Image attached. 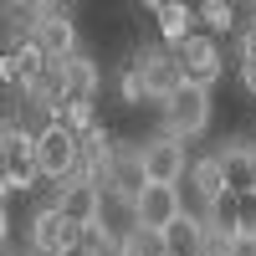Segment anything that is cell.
<instances>
[{
    "label": "cell",
    "instance_id": "cell-1",
    "mask_svg": "<svg viewBox=\"0 0 256 256\" xmlns=\"http://www.w3.org/2000/svg\"><path fill=\"white\" fill-rule=\"evenodd\" d=\"M210 108H216V102H210V88L180 82V88L159 102V123H164V134H169V138L190 144V138H200L205 128H210Z\"/></svg>",
    "mask_w": 256,
    "mask_h": 256
},
{
    "label": "cell",
    "instance_id": "cell-2",
    "mask_svg": "<svg viewBox=\"0 0 256 256\" xmlns=\"http://www.w3.org/2000/svg\"><path fill=\"white\" fill-rule=\"evenodd\" d=\"M36 164H41V180L52 184H67L88 169V154H82V134H72L67 123H52L46 134H36Z\"/></svg>",
    "mask_w": 256,
    "mask_h": 256
},
{
    "label": "cell",
    "instance_id": "cell-3",
    "mask_svg": "<svg viewBox=\"0 0 256 256\" xmlns=\"http://www.w3.org/2000/svg\"><path fill=\"white\" fill-rule=\"evenodd\" d=\"M92 174H98L102 190H108L118 205H128V210H134V200L148 190V169H144V148H138V144H113L108 159H102Z\"/></svg>",
    "mask_w": 256,
    "mask_h": 256
},
{
    "label": "cell",
    "instance_id": "cell-4",
    "mask_svg": "<svg viewBox=\"0 0 256 256\" xmlns=\"http://www.w3.org/2000/svg\"><path fill=\"white\" fill-rule=\"evenodd\" d=\"M0 180H6V195L16 190H31L41 180V164H36V138L26 128L6 123V134H0Z\"/></svg>",
    "mask_w": 256,
    "mask_h": 256
},
{
    "label": "cell",
    "instance_id": "cell-5",
    "mask_svg": "<svg viewBox=\"0 0 256 256\" xmlns=\"http://www.w3.org/2000/svg\"><path fill=\"white\" fill-rule=\"evenodd\" d=\"M102 200H108L102 180L92 174V169H82L77 180H67V184L56 190V200H52V205H56L62 216L77 226V230H88V226H98V220H102Z\"/></svg>",
    "mask_w": 256,
    "mask_h": 256
},
{
    "label": "cell",
    "instance_id": "cell-6",
    "mask_svg": "<svg viewBox=\"0 0 256 256\" xmlns=\"http://www.w3.org/2000/svg\"><path fill=\"white\" fill-rule=\"evenodd\" d=\"M31 251L36 256H77L82 251V230L56 205H41L31 216Z\"/></svg>",
    "mask_w": 256,
    "mask_h": 256
},
{
    "label": "cell",
    "instance_id": "cell-7",
    "mask_svg": "<svg viewBox=\"0 0 256 256\" xmlns=\"http://www.w3.org/2000/svg\"><path fill=\"white\" fill-rule=\"evenodd\" d=\"M128 216H134V226L138 230H174V220H184L190 210H184V200H180V184H148L144 195L134 200V210H128Z\"/></svg>",
    "mask_w": 256,
    "mask_h": 256
},
{
    "label": "cell",
    "instance_id": "cell-8",
    "mask_svg": "<svg viewBox=\"0 0 256 256\" xmlns=\"http://www.w3.org/2000/svg\"><path fill=\"white\" fill-rule=\"evenodd\" d=\"M174 62H180V77L195 82V88H210V82L226 72V56H220V46H216V36H205V31L184 36L180 46H174Z\"/></svg>",
    "mask_w": 256,
    "mask_h": 256
},
{
    "label": "cell",
    "instance_id": "cell-9",
    "mask_svg": "<svg viewBox=\"0 0 256 256\" xmlns=\"http://www.w3.org/2000/svg\"><path fill=\"white\" fill-rule=\"evenodd\" d=\"M36 46L41 56L52 62V67H62V62H72L77 56V26H72V6H46V16H41V26H36Z\"/></svg>",
    "mask_w": 256,
    "mask_h": 256
},
{
    "label": "cell",
    "instance_id": "cell-10",
    "mask_svg": "<svg viewBox=\"0 0 256 256\" xmlns=\"http://www.w3.org/2000/svg\"><path fill=\"white\" fill-rule=\"evenodd\" d=\"M144 148V169H148V184H180L184 180V169H190V154H184V144L180 138H169V134H154Z\"/></svg>",
    "mask_w": 256,
    "mask_h": 256
},
{
    "label": "cell",
    "instance_id": "cell-11",
    "mask_svg": "<svg viewBox=\"0 0 256 256\" xmlns=\"http://www.w3.org/2000/svg\"><path fill=\"white\" fill-rule=\"evenodd\" d=\"M134 67H138V72H144V82H148V98H159V102H164V98L184 82V77H180L174 52H148V46H144V52H134Z\"/></svg>",
    "mask_w": 256,
    "mask_h": 256
},
{
    "label": "cell",
    "instance_id": "cell-12",
    "mask_svg": "<svg viewBox=\"0 0 256 256\" xmlns=\"http://www.w3.org/2000/svg\"><path fill=\"white\" fill-rule=\"evenodd\" d=\"M190 184H195L200 205L220 200L226 190H236V184H230V174H226V164H220V154H205V159H195V164H190Z\"/></svg>",
    "mask_w": 256,
    "mask_h": 256
},
{
    "label": "cell",
    "instance_id": "cell-13",
    "mask_svg": "<svg viewBox=\"0 0 256 256\" xmlns=\"http://www.w3.org/2000/svg\"><path fill=\"white\" fill-rule=\"evenodd\" d=\"M62 77H67V98H77V102H92V92H98V82H102V72H98V62H92L88 52H77L72 62H62Z\"/></svg>",
    "mask_w": 256,
    "mask_h": 256
},
{
    "label": "cell",
    "instance_id": "cell-14",
    "mask_svg": "<svg viewBox=\"0 0 256 256\" xmlns=\"http://www.w3.org/2000/svg\"><path fill=\"white\" fill-rule=\"evenodd\" d=\"M154 20H159V36H164V41H174V46H180L184 36H195L190 26H195L200 16L190 10V6H180V0H154Z\"/></svg>",
    "mask_w": 256,
    "mask_h": 256
},
{
    "label": "cell",
    "instance_id": "cell-15",
    "mask_svg": "<svg viewBox=\"0 0 256 256\" xmlns=\"http://www.w3.org/2000/svg\"><path fill=\"white\" fill-rule=\"evenodd\" d=\"M169 251L174 256H210V230L200 216H184L174 220V230H169Z\"/></svg>",
    "mask_w": 256,
    "mask_h": 256
},
{
    "label": "cell",
    "instance_id": "cell-16",
    "mask_svg": "<svg viewBox=\"0 0 256 256\" xmlns=\"http://www.w3.org/2000/svg\"><path fill=\"white\" fill-rule=\"evenodd\" d=\"M123 256H174L164 230H123Z\"/></svg>",
    "mask_w": 256,
    "mask_h": 256
},
{
    "label": "cell",
    "instance_id": "cell-17",
    "mask_svg": "<svg viewBox=\"0 0 256 256\" xmlns=\"http://www.w3.org/2000/svg\"><path fill=\"white\" fill-rule=\"evenodd\" d=\"M77 256H123V236H113V230L98 220V226L82 230V251Z\"/></svg>",
    "mask_w": 256,
    "mask_h": 256
},
{
    "label": "cell",
    "instance_id": "cell-18",
    "mask_svg": "<svg viewBox=\"0 0 256 256\" xmlns=\"http://www.w3.org/2000/svg\"><path fill=\"white\" fill-rule=\"evenodd\" d=\"M195 16L205 20L210 31H230V26H236V10H230L226 0H205V6H195Z\"/></svg>",
    "mask_w": 256,
    "mask_h": 256
},
{
    "label": "cell",
    "instance_id": "cell-19",
    "mask_svg": "<svg viewBox=\"0 0 256 256\" xmlns=\"http://www.w3.org/2000/svg\"><path fill=\"white\" fill-rule=\"evenodd\" d=\"M236 230L256 236V190H236Z\"/></svg>",
    "mask_w": 256,
    "mask_h": 256
},
{
    "label": "cell",
    "instance_id": "cell-20",
    "mask_svg": "<svg viewBox=\"0 0 256 256\" xmlns=\"http://www.w3.org/2000/svg\"><path fill=\"white\" fill-rule=\"evenodd\" d=\"M118 92H123V102H144L148 98V82H144V72L134 67V62H128L123 77H118Z\"/></svg>",
    "mask_w": 256,
    "mask_h": 256
},
{
    "label": "cell",
    "instance_id": "cell-21",
    "mask_svg": "<svg viewBox=\"0 0 256 256\" xmlns=\"http://www.w3.org/2000/svg\"><path fill=\"white\" fill-rule=\"evenodd\" d=\"M226 256H256V236H236Z\"/></svg>",
    "mask_w": 256,
    "mask_h": 256
},
{
    "label": "cell",
    "instance_id": "cell-22",
    "mask_svg": "<svg viewBox=\"0 0 256 256\" xmlns=\"http://www.w3.org/2000/svg\"><path fill=\"white\" fill-rule=\"evenodd\" d=\"M241 82H246V92L256 98V62H241Z\"/></svg>",
    "mask_w": 256,
    "mask_h": 256
},
{
    "label": "cell",
    "instance_id": "cell-23",
    "mask_svg": "<svg viewBox=\"0 0 256 256\" xmlns=\"http://www.w3.org/2000/svg\"><path fill=\"white\" fill-rule=\"evenodd\" d=\"M246 190H256V144H251V159H246Z\"/></svg>",
    "mask_w": 256,
    "mask_h": 256
},
{
    "label": "cell",
    "instance_id": "cell-24",
    "mask_svg": "<svg viewBox=\"0 0 256 256\" xmlns=\"http://www.w3.org/2000/svg\"><path fill=\"white\" fill-rule=\"evenodd\" d=\"M6 256H20V251H6Z\"/></svg>",
    "mask_w": 256,
    "mask_h": 256
}]
</instances>
